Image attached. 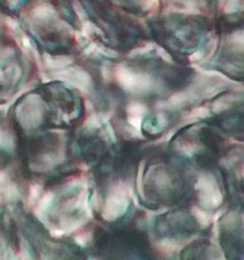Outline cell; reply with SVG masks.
Wrapping results in <instances>:
<instances>
[{
	"mask_svg": "<svg viewBox=\"0 0 244 260\" xmlns=\"http://www.w3.org/2000/svg\"><path fill=\"white\" fill-rule=\"evenodd\" d=\"M163 218L164 220H160L157 226V231L162 236H188L195 234L196 229L198 228L195 218L182 212L173 213L172 218H168V216H164Z\"/></svg>",
	"mask_w": 244,
	"mask_h": 260,
	"instance_id": "obj_2",
	"label": "cell"
},
{
	"mask_svg": "<svg viewBox=\"0 0 244 260\" xmlns=\"http://www.w3.org/2000/svg\"><path fill=\"white\" fill-rule=\"evenodd\" d=\"M96 246L101 251H119L118 256H140L151 258L147 254L150 250L149 241L145 234L131 226L117 228L112 231L102 230L96 236Z\"/></svg>",
	"mask_w": 244,
	"mask_h": 260,
	"instance_id": "obj_1",
	"label": "cell"
}]
</instances>
